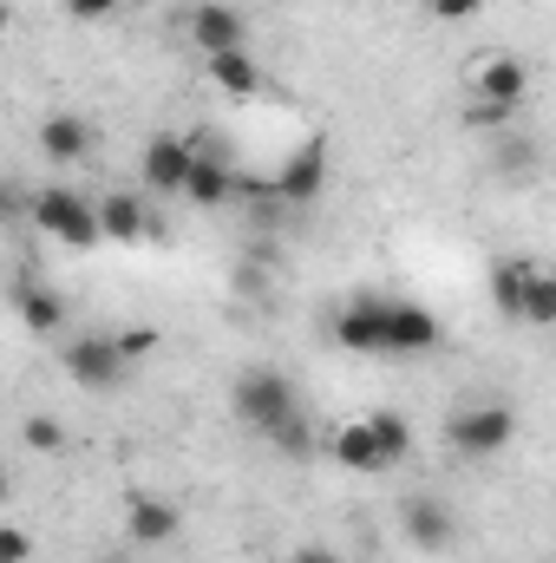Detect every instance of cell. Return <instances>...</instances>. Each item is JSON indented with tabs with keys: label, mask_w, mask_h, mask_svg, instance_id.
Returning a JSON list of instances; mask_svg holds the SVG:
<instances>
[{
	"label": "cell",
	"mask_w": 556,
	"mask_h": 563,
	"mask_svg": "<svg viewBox=\"0 0 556 563\" xmlns=\"http://www.w3.org/2000/svg\"><path fill=\"white\" fill-rule=\"evenodd\" d=\"M230 407H236L243 426H256L276 452H308V413H301L288 374H276V367H243L230 380Z\"/></svg>",
	"instance_id": "cell-1"
},
{
	"label": "cell",
	"mask_w": 556,
	"mask_h": 563,
	"mask_svg": "<svg viewBox=\"0 0 556 563\" xmlns=\"http://www.w3.org/2000/svg\"><path fill=\"white\" fill-rule=\"evenodd\" d=\"M26 223H33L40 236L66 243V250L105 243V236H99V197H86V190H73V184H40V190H26Z\"/></svg>",
	"instance_id": "cell-2"
},
{
	"label": "cell",
	"mask_w": 556,
	"mask_h": 563,
	"mask_svg": "<svg viewBox=\"0 0 556 563\" xmlns=\"http://www.w3.org/2000/svg\"><path fill=\"white\" fill-rule=\"evenodd\" d=\"M511 439H518V413L504 400H478V407L445 413V445L458 459H498V452H511Z\"/></svg>",
	"instance_id": "cell-3"
},
{
	"label": "cell",
	"mask_w": 556,
	"mask_h": 563,
	"mask_svg": "<svg viewBox=\"0 0 556 563\" xmlns=\"http://www.w3.org/2000/svg\"><path fill=\"white\" fill-rule=\"evenodd\" d=\"M327 177H334V144L321 139H301L288 157L276 164V177H269V197L276 203H314L321 190H327Z\"/></svg>",
	"instance_id": "cell-4"
},
{
	"label": "cell",
	"mask_w": 556,
	"mask_h": 563,
	"mask_svg": "<svg viewBox=\"0 0 556 563\" xmlns=\"http://www.w3.org/2000/svg\"><path fill=\"white\" fill-rule=\"evenodd\" d=\"M438 341H445V328L425 301H407V295L380 301V354H432Z\"/></svg>",
	"instance_id": "cell-5"
},
{
	"label": "cell",
	"mask_w": 556,
	"mask_h": 563,
	"mask_svg": "<svg viewBox=\"0 0 556 563\" xmlns=\"http://www.w3.org/2000/svg\"><path fill=\"white\" fill-rule=\"evenodd\" d=\"M190 157H197V139H184V132H157V139H144V151H138V190L151 197V203H157V197H184Z\"/></svg>",
	"instance_id": "cell-6"
},
{
	"label": "cell",
	"mask_w": 556,
	"mask_h": 563,
	"mask_svg": "<svg viewBox=\"0 0 556 563\" xmlns=\"http://www.w3.org/2000/svg\"><path fill=\"white\" fill-rule=\"evenodd\" d=\"M66 374H73L86 394H119L125 374H132V361L119 354L112 334H73V341H66Z\"/></svg>",
	"instance_id": "cell-7"
},
{
	"label": "cell",
	"mask_w": 556,
	"mask_h": 563,
	"mask_svg": "<svg viewBox=\"0 0 556 563\" xmlns=\"http://www.w3.org/2000/svg\"><path fill=\"white\" fill-rule=\"evenodd\" d=\"M184 40L210 59V53H236V46H249V13L243 7H230V0H197L190 13H184Z\"/></svg>",
	"instance_id": "cell-8"
},
{
	"label": "cell",
	"mask_w": 556,
	"mask_h": 563,
	"mask_svg": "<svg viewBox=\"0 0 556 563\" xmlns=\"http://www.w3.org/2000/svg\"><path fill=\"white\" fill-rule=\"evenodd\" d=\"M177 538H184V511L170 498H157V492H132V505H125V544L132 551H170Z\"/></svg>",
	"instance_id": "cell-9"
},
{
	"label": "cell",
	"mask_w": 556,
	"mask_h": 563,
	"mask_svg": "<svg viewBox=\"0 0 556 563\" xmlns=\"http://www.w3.org/2000/svg\"><path fill=\"white\" fill-rule=\"evenodd\" d=\"M400 531H407V544H413V551L438 558V551H452V544H458V511L419 492V498L400 505Z\"/></svg>",
	"instance_id": "cell-10"
},
{
	"label": "cell",
	"mask_w": 556,
	"mask_h": 563,
	"mask_svg": "<svg viewBox=\"0 0 556 563\" xmlns=\"http://www.w3.org/2000/svg\"><path fill=\"white\" fill-rule=\"evenodd\" d=\"M99 236L105 243H151L157 236V210L144 190H112L99 197Z\"/></svg>",
	"instance_id": "cell-11"
},
{
	"label": "cell",
	"mask_w": 556,
	"mask_h": 563,
	"mask_svg": "<svg viewBox=\"0 0 556 563\" xmlns=\"http://www.w3.org/2000/svg\"><path fill=\"white\" fill-rule=\"evenodd\" d=\"M327 452H334V465H341V472H360V478L393 472V459H387V445H380L374 420H347L334 439H327Z\"/></svg>",
	"instance_id": "cell-12"
},
{
	"label": "cell",
	"mask_w": 556,
	"mask_h": 563,
	"mask_svg": "<svg viewBox=\"0 0 556 563\" xmlns=\"http://www.w3.org/2000/svg\"><path fill=\"white\" fill-rule=\"evenodd\" d=\"M471 86H478V99H485V106L518 112V106H524V92H531V66H524V59H511V53H491V59H478Z\"/></svg>",
	"instance_id": "cell-13"
},
{
	"label": "cell",
	"mask_w": 556,
	"mask_h": 563,
	"mask_svg": "<svg viewBox=\"0 0 556 563\" xmlns=\"http://www.w3.org/2000/svg\"><path fill=\"white\" fill-rule=\"evenodd\" d=\"M184 197H190V203H203V210H223V203H236V164H230V157H216L210 144H197V157H190V177H184Z\"/></svg>",
	"instance_id": "cell-14"
},
{
	"label": "cell",
	"mask_w": 556,
	"mask_h": 563,
	"mask_svg": "<svg viewBox=\"0 0 556 563\" xmlns=\"http://www.w3.org/2000/svg\"><path fill=\"white\" fill-rule=\"evenodd\" d=\"M203 73H210V86L230 92V99H256V92L269 86V73H263V59H256L249 46H236V53H210Z\"/></svg>",
	"instance_id": "cell-15"
},
{
	"label": "cell",
	"mask_w": 556,
	"mask_h": 563,
	"mask_svg": "<svg viewBox=\"0 0 556 563\" xmlns=\"http://www.w3.org/2000/svg\"><path fill=\"white\" fill-rule=\"evenodd\" d=\"M40 151L53 164H86L92 157V125L79 112H53V119H40Z\"/></svg>",
	"instance_id": "cell-16"
},
{
	"label": "cell",
	"mask_w": 556,
	"mask_h": 563,
	"mask_svg": "<svg viewBox=\"0 0 556 563\" xmlns=\"http://www.w3.org/2000/svg\"><path fill=\"white\" fill-rule=\"evenodd\" d=\"M13 314H20L33 334H59V328H66V301H59L46 282H20V288H13Z\"/></svg>",
	"instance_id": "cell-17"
},
{
	"label": "cell",
	"mask_w": 556,
	"mask_h": 563,
	"mask_svg": "<svg viewBox=\"0 0 556 563\" xmlns=\"http://www.w3.org/2000/svg\"><path fill=\"white\" fill-rule=\"evenodd\" d=\"M518 321H524V328H551V321H556V276L544 269V263H531V276H524Z\"/></svg>",
	"instance_id": "cell-18"
},
{
	"label": "cell",
	"mask_w": 556,
	"mask_h": 563,
	"mask_svg": "<svg viewBox=\"0 0 556 563\" xmlns=\"http://www.w3.org/2000/svg\"><path fill=\"white\" fill-rule=\"evenodd\" d=\"M524 276H531V263H498L491 269V301L518 321V295H524Z\"/></svg>",
	"instance_id": "cell-19"
},
{
	"label": "cell",
	"mask_w": 556,
	"mask_h": 563,
	"mask_svg": "<svg viewBox=\"0 0 556 563\" xmlns=\"http://www.w3.org/2000/svg\"><path fill=\"white\" fill-rule=\"evenodd\" d=\"M367 420H374V432H380V445H387L393 465L413 452V426H407V413H367Z\"/></svg>",
	"instance_id": "cell-20"
},
{
	"label": "cell",
	"mask_w": 556,
	"mask_h": 563,
	"mask_svg": "<svg viewBox=\"0 0 556 563\" xmlns=\"http://www.w3.org/2000/svg\"><path fill=\"white\" fill-rule=\"evenodd\" d=\"M20 439H26L33 452H66V426L53 420V413H33V420L20 426Z\"/></svg>",
	"instance_id": "cell-21"
},
{
	"label": "cell",
	"mask_w": 556,
	"mask_h": 563,
	"mask_svg": "<svg viewBox=\"0 0 556 563\" xmlns=\"http://www.w3.org/2000/svg\"><path fill=\"white\" fill-rule=\"evenodd\" d=\"M112 341H119V354H125V361H144V354L157 347V328H151V321H132V328H119Z\"/></svg>",
	"instance_id": "cell-22"
},
{
	"label": "cell",
	"mask_w": 556,
	"mask_h": 563,
	"mask_svg": "<svg viewBox=\"0 0 556 563\" xmlns=\"http://www.w3.org/2000/svg\"><path fill=\"white\" fill-rule=\"evenodd\" d=\"M125 7H138V0H66V13L86 20V26H99V20H112V13H125Z\"/></svg>",
	"instance_id": "cell-23"
},
{
	"label": "cell",
	"mask_w": 556,
	"mask_h": 563,
	"mask_svg": "<svg viewBox=\"0 0 556 563\" xmlns=\"http://www.w3.org/2000/svg\"><path fill=\"white\" fill-rule=\"evenodd\" d=\"M0 563H33V531L0 525Z\"/></svg>",
	"instance_id": "cell-24"
},
{
	"label": "cell",
	"mask_w": 556,
	"mask_h": 563,
	"mask_svg": "<svg viewBox=\"0 0 556 563\" xmlns=\"http://www.w3.org/2000/svg\"><path fill=\"white\" fill-rule=\"evenodd\" d=\"M425 7H432V20H471L485 0H425Z\"/></svg>",
	"instance_id": "cell-25"
},
{
	"label": "cell",
	"mask_w": 556,
	"mask_h": 563,
	"mask_svg": "<svg viewBox=\"0 0 556 563\" xmlns=\"http://www.w3.org/2000/svg\"><path fill=\"white\" fill-rule=\"evenodd\" d=\"M288 563H347V558H341V551H327V544H294Z\"/></svg>",
	"instance_id": "cell-26"
},
{
	"label": "cell",
	"mask_w": 556,
	"mask_h": 563,
	"mask_svg": "<svg viewBox=\"0 0 556 563\" xmlns=\"http://www.w3.org/2000/svg\"><path fill=\"white\" fill-rule=\"evenodd\" d=\"M0 217H26V190L0 177Z\"/></svg>",
	"instance_id": "cell-27"
},
{
	"label": "cell",
	"mask_w": 556,
	"mask_h": 563,
	"mask_svg": "<svg viewBox=\"0 0 556 563\" xmlns=\"http://www.w3.org/2000/svg\"><path fill=\"white\" fill-rule=\"evenodd\" d=\"M7 26H13V7H7V0H0V33H7Z\"/></svg>",
	"instance_id": "cell-28"
},
{
	"label": "cell",
	"mask_w": 556,
	"mask_h": 563,
	"mask_svg": "<svg viewBox=\"0 0 556 563\" xmlns=\"http://www.w3.org/2000/svg\"><path fill=\"white\" fill-rule=\"evenodd\" d=\"M7 498H13V478H7V472H0V505H7Z\"/></svg>",
	"instance_id": "cell-29"
}]
</instances>
